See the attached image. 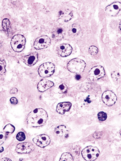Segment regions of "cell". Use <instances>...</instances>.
Wrapping results in <instances>:
<instances>
[{
	"instance_id": "14",
	"label": "cell",
	"mask_w": 121,
	"mask_h": 161,
	"mask_svg": "<svg viewBox=\"0 0 121 161\" xmlns=\"http://www.w3.org/2000/svg\"><path fill=\"white\" fill-rule=\"evenodd\" d=\"M73 17V13L69 10L60 11L58 15V21L61 23H65L70 21Z\"/></svg>"
},
{
	"instance_id": "35",
	"label": "cell",
	"mask_w": 121,
	"mask_h": 161,
	"mask_svg": "<svg viewBox=\"0 0 121 161\" xmlns=\"http://www.w3.org/2000/svg\"><path fill=\"white\" fill-rule=\"evenodd\" d=\"M80 78H81V76H80V75H78L76 76V79H77V80H79Z\"/></svg>"
},
{
	"instance_id": "1",
	"label": "cell",
	"mask_w": 121,
	"mask_h": 161,
	"mask_svg": "<svg viewBox=\"0 0 121 161\" xmlns=\"http://www.w3.org/2000/svg\"><path fill=\"white\" fill-rule=\"evenodd\" d=\"M48 119V114L43 109H36L30 112L27 117V123L31 127L43 126Z\"/></svg>"
},
{
	"instance_id": "33",
	"label": "cell",
	"mask_w": 121,
	"mask_h": 161,
	"mask_svg": "<svg viewBox=\"0 0 121 161\" xmlns=\"http://www.w3.org/2000/svg\"><path fill=\"white\" fill-rule=\"evenodd\" d=\"M2 160H9V161H11V159H8V158H3L2 159Z\"/></svg>"
},
{
	"instance_id": "5",
	"label": "cell",
	"mask_w": 121,
	"mask_h": 161,
	"mask_svg": "<svg viewBox=\"0 0 121 161\" xmlns=\"http://www.w3.org/2000/svg\"><path fill=\"white\" fill-rule=\"evenodd\" d=\"M55 65L51 62H46L43 63L39 67L38 74L41 77L46 78L52 75L55 72Z\"/></svg>"
},
{
	"instance_id": "23",
	"label": "cell",
	"mask_w": 121,
	"mask_h": 161,
	"mask_svg": "<svg viewBox=\"0 0 121 161\" xmlns=\"http://www.w3.org/2000/svg\"><path fill=\"white\" fill-rule=\"evenodd\" d=\"M6 72V62L4 60H0V74H4Z\"/></svg>"
},
{
	"instance_id": "29",
	"label": "cell",
	"mask_w": 121,
	"mask_h": 161,
	"mask_svg": "<svg viewBox=\"0 0 121 161\" xmlns=\"http://www.w3.org/2000/svg\"><path fill=\"white\" fill-rule=\"evenodd\" d=\"M5 139H6V134L5 132H0V145L4 143Z\"/></svg>"
},
{
	"instance_id": "2",
	"label": "cell",
	"mask_w": 121,
	"mask_h": 161,
	"mask_svg": "<svg viewBox=\"0 0 121 161\" xmlns=\"http://www.w3.org/2000/svg\"><path fill=\"white\" fill-rule=\"evenodd\" d=\"M86 67L85 61L79 58H74L71 60L67 64L68 70L74 74L82 73Z\"/></svg>"
},
{
	"instance_id": "6",
	"label": "cell",
	"mask_w": 121,
	"mask_h": 161,
	"mask_svg": "<svg viewBox=\"0 0 121 161\" xmlns=\"http://www.w3.org/2000/svg\"><path fill=\"white\" fill-rule=\"evenodd\" d=\"M105 72L102 66L99 65L93 67L88 73V78L91 81H95L104 77Z\"/></svg>"
},
{
	"instance_id": "34",
	"label": "cell",
	"mask_w": 121,
	"mask_h": 161,
	"mask_svg": "<svg viewBox=\"0 0 121 161\" xmlns=\"http://www.w3.org/2000/svg\"><path fill=\"white\" fill-rule=\"evenodd\" d=\"M4 150V149H3V147H0V153H2L3 151Z\"/></svg>"
},
{
	"instance_id": "7",
	"label": "cell",
	"mask_w": 121,
	"mask_h": 161,
	"mask_svg": "<svg viewBox=\"0 0 121 161\" xmlns=\"http://www.w3.org/2000/svg\"><path fill=\"white\" fill-rule=\"evenodd\" d=\"M117 99L116 95L111 90L105 91L102 95V100L103 102L108 106H112L115 104Z\"/></svg>"
},
{
	"instance_id": "32",
	"label": "cell",
	"mask_w": 121,
	"mask_h": 161,
	"mask_svg": "<svg viewBox=\"0 0 121 161\" xmlns=\"http://www.w3.org/2000/svg\"><path fill=\"white\" fill-rule=\"evenodd\" d=\"M95 138H99V137H100V135H99V133H97V134H96L95 135H94V136Z\"/></svg>"
},
{
	"instance_id": "31",
	"label": "cell",
	"mask_w": 121,
	"mask_h": 161,
	"mask_svg": "<svg viewBox=\"0 0 121 161\" xmlns=\"http://www.w3.org/2000/svg\"><path fill=\"white\" fill-rule=\"evenodd\" d=\"M18 92V89L16 88H13L10 90V93H16Z\"/></svg>"
},
{
	"instance_id": "24",
	"label": "cell",
	"mask_w": 121,
	"mask_h": 161,
	"mask_svg": "<svg viewBox=\"0 0 121 161\" xmlns=\"http://www.w3.org/2000/svg\"><path fill=\"white\" fill-rule=\"evenodd\" d=\"M112 78L114 82H119L120 80V75L119 72L118 71L113 72L112 74Z\"/></svg>"
},
{
	"instance_id": "13",
	"label": "cell",
	"mask_w": 121,
	"mask_h": 161,
	"mask_svg": "<svg viewBox=\"0 0 121 161\" xmlns=\"http://www.w3.org/2000/svg\"><path fill=\"white\" fill-rule=\"evenodd\" d=\"M38 59V55L37 52H34L29 54L23 58V60L26 65L28 66H34L35 65Z\"/></svg>"
},
{
	"instance_id": "21",
	"label": "cell",
	"mask_w": 121,
	"mask_h": 161,
	"mask_svg": "<svg viewBox=\"0 0 121 161\" xmlns=\"http://www.w3.org/2000/svg\"><path fill=\"white\" fill-rule=\"evenodd\" d=\"M15 127L11 124L7 125L3 128V131L8 134H12L15 132Z\"/></svg>"
},
{
	"instance_id": "17",
	"label": "cell",
	"mask_w": 121,
	"mask_h": 161,
	"mask_svg": "<svg viewBox=\"0 0 121 161\" xmlns=\"http://www.w3.org/2000/svg\"><path fill=\"white\" fill-rule=\"evenodd\" d=\"M55 133L60 137H67L69 135L67 128L65 125H59L55 128Z\"/></svg>"
},
{
	"instance_id": "12",
	"label": "cell",
	"mask_w": 121,
	"mask_h": 161,
	"mask_svg": "<svg viewBox=\"0 0 121 161\" xmlns=\"http://www.w3.org/2000/svg\"><path fill=\"white\" fill-rule=\"evenodd\" d=\"M120 9L121 3L120 2H114L105 8V12L109 16H115L119 13Z\"/></svg>"
},
{
	"instance_id": "22",
	"label": "cell",
	"mask_w": 121,
	"mask_h": 161,
	"mask_svg": "<svg viewBox=\"0 0 121 161\" xmlns=\"http://www.w3.org/2000/svg\"><path fill=\"white\" fill-rule=\"evenodd\" d=\"M2 26L6 31H8L10 29V21L8 19H4L2 22Z\"/></svg>"
},
{
	"instance_id": "11",
	"label": "cell",
	"mask_w": 121,
	"mask_h": 161,
	"mask_svg": "<svg viewBox=\"0 0 121 161\" xmlns=\"http://www.w3.org/2000/svg\"><path fill=\"white\" fill-rule=\"evenodd\" d=\"M34 150V146L29 142H22L17 145L16 152L19 154H28Z\"/></svg>"
},
{
	"instance_id": "10",
	"label": "cell",
	"mask_w": 121,
	"mask_h": 161,
	"mask_svg": "<svg viewBox=\"0 0 121 161\" xmlns=\"http://www.w3.org/2000/svg\"><path fill=\"white\" fill-rule=\"evenodd\" d=\"M56 51L59 56L62 57H66L72 53V48L69 44L62 43L57 47Z\"/></svg>"
},
{
	"instance_id": "16",
	"label": "cell",
	"mask_w": 121,
	"mask_h": 161,
	"mask_svg": "<svg viewBox=\"0 0 121 161\" xmlns=\"http://www.w3.org/2000/svg\"><path fill=\"white\" fill-rule=\"evenodd\" d=\"M53 85H54L53 82L46 79H43L38 83L37 88L40 92H43L49 89L50 88H51L52 87H53Z\"/></svg>"
},
{
	"instance_id": "18",
	"label": "cell",
	"mask_w": 121,
	"mask_h": 161,
	"mask_svg": "<svg viewBox=\"0 0 121 161\" xmlns=\"http://www.w3.org/2000/svg\"><path fill=\"white\" fill-rule=\"evenodd\" d=\"M65 35L64 29L62 28H57L55 30L53 31L52 37L53 39L56 40H62L64 38V36Z\"/></svg>"
},
{
	"instance_id": "28",
	"label": "cell",
	"mask_w": 121,
	"mask_h": 161,
	"mask_svg": "<svg viewBox=\"0 0 121 161\" xmlns=\"http://www.w3.org/2000/svg\"><path fill=\"white\" fill-rule=\"evenodd\" d=\"M58 90H59V92L60 93H65L67 90V87L66 85L65 84H61L59 85V87H58Z\"/></svg>"
},
{
	"instance_id": "26",
	"label": "cell",
	"mask_w": 121,
	"mask_h": 161,
	"mask_svg": "<svg viewBox=\"0 0 121 161\" xmlns=\"http://www.w3.org/2000/svg\"><path fill=\"white\" fill-rule=\"evenodd\" d=\"M97 116H98V119H99V120L100 121H104V120H105L107 119V114L105 113V112H100L98 114Z\"/></svg>"
},
{
	"instance_id": "3",
	"label": "cell",
	"mask_w": 121,
	"mask_h": 161,
	"mask_svg": "<svg viewBox=\"0 0 121 161\" xmlns=\"http://www.w3.org/2000/svg\"><path fill=\"white\" fill-rule=\"evenodd\" d=\"M100 152L97 147L94 146H88L82 151L83 158L87 161L94 160L99 157Z\"/></svg>"
},
{
	"instance_id": "20",
	"label": "cell",
	"mask_w": 121,
	"mask_h": 161,
	"mask_svg": "<svg viewBox=\"0 0 121 161\" xmlns=\"http://www.w3.org/2000/svg\"><path fill=\"white\" fill-rule=\"evenodd\" d=\"M60 161H64V160L72 161V160H74V158L70 154H69L68 152H65L62 155L61 157H60Z\"/></svg>"
},
{
	"instance_id": "15",
	"label": "cell",
	"mask_w": 121,
	"mask_h": 161,
	"mask_svg": "<svg viewBox=\"0 0 121 161\" xmlns=\"http://www.w3.org/2000/svg\"><path fill=\"white\" fill-rule=\"evenodd\" d=\"M71 107H72V104L70 102H61V103H59L57 105L56 110L58 114L63 115L66 112L69 111Z\"/></svg>"
},
{
	"instance_id": "27",
	"label": "cell",
	"mask_w": 121,
	"mask_h": 161,
	"mask_svg": "<svg viewBox=\"0 0 121 161\" xmlns=\"http://www.w3.org/2000/svg\"><path fill=\"white\" fill-rule=\"evenodd\" d=\"M16 139L19 141H23L26 139L25 134L23 132H20L16 135Z\"/></svg>"
},
{
	"instance_id": "19",
	"label": "cell",
	"mask_w": 121,
	"mask_h": 161,
	"mask_svg": "<svg viewBox=\"0 0 121 161\" xmlns=\"http://www.w3.org/2000/svg\"><path fill=\"white\" fill-rule=\"evenodd\" d=\"M80 31V26L77 24H74L70 26V28L69 29V34L70 35L75 36L79 34Z\"/></svg>"
},
{
	"instance_id": "4",
	"label": "cell",
	"mask_w": 121,
	"mask_h": 161,
	"mask_svg": "<svg viewBox=\"0 0 121 161\" xmlns=\"http://www.w3.org/2000/svg\"><path fill=\"white\" fill-rule=\"evenodd\" d=\"M26 38L21 35H15L11 40V47L16 52L22 51L25 47Z\"/></svg>"
},
{
	"instance_id": "25",
	"label": "cell",
	"mask_w": 121,
	"mask_h": 161,
	"mask_svg": "<svg viewBox=\"0 0 121 161\" xmlns=\"http://www.w3.org/2000/svg\"><path fill=\"white\" fill-rule=\"evenodd\" d=\"M88 52L90 55L94 56V55H96L98 53L99 50H98L97 47H96L95 46H91L88 49Z\"/></svg>"
},
{
	"instance_id": "30",
	"label": "cell",
	"mask_w": 121,
	"mask_h": 161,
	"mask_svg": "<svg viewBox=\"0 0 121 161\" xmlns=\"http://www.w3.org/2000/svg\"><path fill=\"white\" fill-rule=\"evenodd\" d=\"M10 102L11 104L13 105H16L18 104V100L17 99H16L15 97H12L11 99H10Z\"/></svg>"
},
{
	"instance_id": "8",
	"label": "cell",
	"mask_w": 121,
	"mask_h": 161,
	"mask_svg": "<svg viewBox=\"0 0 121 161\" xmlns=\"http://www.w3.org/2000/svg\"><path fill=\"white\" fill-rule=\"evenodd\" d=\"M51 43L50 38L46 35L41 36L40 37L36 39L34 43V47L37 50L44 49L50 46Z\"/></svg>"
},
{
	"instance_id": "9",
	"label": "cell",
	"mask_w": 121,
	"mask_h": 161,
	"mask_svg": "<svg viewBox=\"0 0 121 161\" xmlns=\"http://www.w3.org/2000/svg\"><path fill=\"white\" fill-rule=\"evenodd\" d=\"M34 142L38 147L44 148L50 143V138L46 134L39 135L33 139Z\"/></svg>"
}]
</instances>
